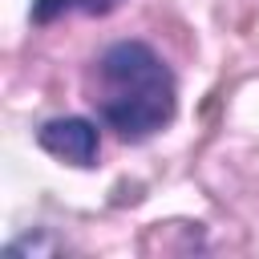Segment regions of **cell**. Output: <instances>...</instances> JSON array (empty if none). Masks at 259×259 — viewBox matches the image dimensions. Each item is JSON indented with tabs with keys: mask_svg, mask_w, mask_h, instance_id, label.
Listing matches in <instances>:
<instances>
[{
	"mask_svg": "<svg viewBox=\"0 0 259 259\" xmlns=\"http://www.w3.org/2000/svg\"><path fill=\"white\" fill-rule=\"evenodd\" d=\"M85 101L121 142H150L178 117V77L154 45L113 40L85 69Z\"/></svg>",
	"mask_w": 259,
	"mask_h": 259,
	"instance_id": "1",
	"label": "cell"
},
{
	"mask_svg": "<svg viewBox=\"0 0 259 259\" xmlns=\"http://www.w3.org/2000/svg\"><path fill=\"white\" fill-rule=\"evenodd\" d=\"M101 121L93 117H81V113H65V117H49L36 125V146L65 162V166H77V170H93L97 158H101Z\"/></svg>",
	"mask_w": 259,
	"mask_h": 259,
	"instance_id": "2",
	"label": "cell"
},
{
	"mask_svg": "<svg viewBox=\"0 0 259 259\" xmlns=\"http://www.w3.org/2000/svg\"><path fill=\"white\" fill-rule=\"evenodd\" d=\"M130 0H32L28 4V20L36 28H49L57 20H69V16H109L117 8H125Z\"/></svg>",
	"mask_w": 259,
	"mask_h": 259,
	"instance_id": "3",
	"label": "cell"
},
{
	"mask_svg": "<svg viewBox=\"0 0 259 259\" xmlns=\"http://www.w3.org/2000/svg\"><path fill=\"white\" fill-rule=\"evenodd\" d=\"M45 251H53V239L45 231H28V235H20V239H12L4 247L8 259H16V255H45Z\"/></svg>",
	"mask_w": 259,
	"mask_h": 259,
	"instance_id": "4",
	"label": "cell"
}]
</instances>
